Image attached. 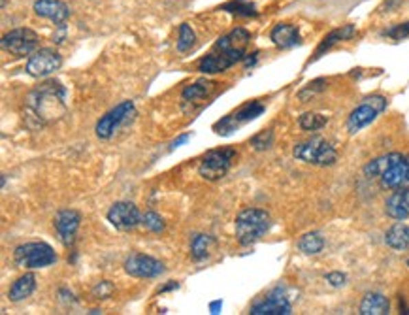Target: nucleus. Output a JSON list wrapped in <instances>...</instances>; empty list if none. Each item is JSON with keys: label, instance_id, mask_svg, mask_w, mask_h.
<instances>
[{"label": "nucleus", "instance_id": "obj_1", "mask_svg": "<svg viewBox=\"0 0 409 315\" xmlns=\"http://www.w3.org/2000/svg\"><path fill=\"white\" fill-rule=\"evenodd\" d=\"M272 227L270 213L258 210V208H247L243 212L238 213V217L234 221V230L240 246H253L258 240H263V236Z\"/></svg>", "mask_w": 409, "mask_h": 315}, {"label": "nucleus", "instance_id": "obj_2", "mask_svg": "<svg viewBox=\"0 0 409 315\" xmlns=\"http://www.w3.org/2000/svg\"><path fill=\"white\" fill-rule=\"evenodd\" d=\"M14 261L19 268L38 270V268H47L57 263V253L49 243L27 242L15 248Z\"/></svg>", "mask_w": 409, "mask_h": 315}, {"label": "nucleus", "instance_id": "obj_3", "mask_svg": "<svg viewBox=\"0 0 409 315\" xmlns=\"http://www.w3.org/2000/svg\"><path fill=\"white\" fill-rule=\"evenodd\" d=\"M292 157L296 161L315 164V166H330L338 161V151L327 140L311 138L296 144L292 149Z\"/></svg>", "mask_w": 409, "mask_h": 315}, {"label": "nucleus", "instance_id": "obj_4", "mask_svg": "<svg viewBox=\"0 0 409 315\" xmlns=\"http://www.w3.org/2000/svg\"><path fill=\"white\" fill-rule=\"evenodd\" d=\"M65 98H66V89L55 80H49L42 83L40 87L30 95V108L36 111L38 118H47L52 116L47 108H53L57 111V106L65 108Z\"/></svg>", "mask_w": 409, "mask_h": 315}, {"label": "nucleus", "instance_id": "obj_5", "mask_svg": "<svg viewBox=\"0 0 409 315\" xmlns=\"http://www.w3.org/2000/svg\"><path fill=\"white\" fill-rule=\"evenodd\" d=\"M236 151L230 147H223V149H213L202 157V161L198 164V174L204 177L206 182H217L221 177L228 174V170L232 166L234 159H236Z\"/></svg>", "mask_w": 409, "mask_h": 315}, {"label": "nucleus", "instance_id": "obj_6", "mask_svg": "<svg viewBox=\"0 0 409 315\" xmlns=\"http://www.w3.org/2000/svg\"><path fill=\"white\" fill-rule=\"evenodd\" d=\"M136 116V106L132 100H124V102L117 104L113 110H110L106 116L98 119L95 127L96 136L100 140H110L123 125H126L132 118Z\"/></svg>", "mask_w": 409, "mask_h": 315}, {"label": "nucleus", "instance_id": "obj_7", "mask_svg": "<svg viewBox=\"0 0 409 315\" xmlns=\"http://www.w3.org/2000/svg\"><path fill=\"white\" fill-rule=\"evenodd\" d=\"M387 108V98L385 96H368L364 102L357 106L355 110L351 111V116L347 118V131L351 134H357L364 127H368L370 123H373L379 113H383Z\"/></svg>", "mask_w": 409, "mask_h": 315}, {"label": "nucleus", "instance_id": "obj_8", "mask_svg": "<svg viewBox=\"0 0 409 315\" xmlns=\"http://www.w3.org/2000/svg\"><path fill=\"white\" fill-rule=\"evenodd\" d=\"M264 110H266V106L263 102H258V100H253V102H247L240 106L238 110L232 111V113H228L223 119H219L215 125H213V131L221 134V136H228V134H232L236 129H240L241 125H245L249 121H253L258 116H263Z\"/></svg>", "mask_w": 409, "mask_h": 315}, {"label": "nucleus", "instance_id": "obj_9", "mask_svg": "<svg viewBox=\"0 0 409 315\" xmlns=\"http://www.w3.org/2000/svg\"><path fill=\"white\" fill-rule=\"evenodd\" d=\"M40 44V36L32 29H15L10 30L8 34L2 36V50L12 53L14 57H25V55H32L38 50Z\"/></svg>", "mask_w": 409, "mask_h": 315}, {"label": "nucleus", "instance_id": "obj_10", "mask_svg": "<svg viewBox=\"0 0 409 315\" xmlns=\"http://www.w3.org/2000/svg\"><path fill=\"white\" fill-rule=\"evenodd\" d=\"M60 65H63V57L57 50L42 47L30 55L29 63H27V74L32 78H47L53 72H57Z\"/></svg>", "mask_w": 409, "mask_h": 315}, {"label": "nucleus", "instance_id": "obj_11", "mask_svg": "<svg viewBox=\"0 0 409 315\" xmlns=\"http://www.w3.org/2000/svg\"><path fill=\"white\" fill-rule=\"evenodd\" d=\"M124 272L132 276V278H159L162 276L166 268L161 261H157L155 257L144 255V253H132L131 257H126V261L123 263Z\"/></svg>", "mask_w": 409, "mask_h": 315}, {"label": "nucleus", "instance_id": "obj_12", "mask_svg": "<svg viewBox=\"0 0 409 315\" xmlns=\"http://www.w3.org/2000/svg\"><path fill=\"white\" fill-rule=\"evenodd\" d=\"M106 219L110 221L111 227H115L117 230H132L136 228L142 223V213L136 208L134 202H126V200H121V202H115L111 206L108 213H106Z\"/></svg>", "mask_w": 409, "mask_h": 315}, {"label": "nucleus", "instance_id": "obj_13", "mask_svg": "<svg viewBox=\"0 0 409 315\" xmlns=\"http://www.w3.org/2000/svg\"><path fill=\"white\" fill-rule=\"evenodd\" d=\"M249 40H251L249 30L238 27V29H234L232 32H228L227 36L219 38V40L215 42L213 52L225 53L230 59L240 63V61L245 59V47H247Z\"/></svg>", "mask_w": 409, "mask_h": 315}, {"label": "nucleus", "instance_id": "obj_14", "mask_svg": "<svg viewBox=\"0 0 409 315\" xmlns=\"http://www.w3.org/2000/svg\"><path fill=\"white\" fill-rule=\"evenodd\" d=\"M253 315H289L292 314V306L287 298L285 291L281 287H276L274 291L266 294V298L255 302L251 306Z\"/></svg>", "mask_w": 409, "mask_h": 315}, {"label": "nucleus", "instance_id": "obj_15", "mask_svg": "<svg viewBox=\"0 0 409 315\" xmlns=\"http://www.w3.org/2000/svg\"><path fill=\"white\" fill-rule=\"evenodd\" d=\"M81 225V215L76 210H60L53 219V227L57 230L58 240L66 248H72L76 242V232Z\"/></svg>", "mask_w": 409, "mask_h": 315}, {"label": "nucleus", "instance_id": "obj_16", "mask_svg": "<svg viewBox=\"0 0 409 315\" xmlns=\"http://www.w3.org/2000/svg\"><path fill=\"white\" fill-rule=\"evenodd\" d=\"M383 189H402L409 187V155H402L390 169L379 177Z\"/></svg>", "mask_w": 409, "mask_h": 315}, {"label": "nucleus", "instance_id": "obj_17", "mask_svg": "<svg viewBox=\"0 0 409 315\" xmlns=\"http://www.w3.org/2000/svg\"><path fill=\"white\" fill-rule=\"evenodd\" d=\"M34 14L44 19H49L55 25H63L70 17V8L66 6L63 0H36Z\"/></svg>", "mask_w": 409, "mask_h": 315}, {"label": "nucleus", "instance_id": "obj_18", "mask_svg": "<svg viewBox=\"0 0 409 315\" xmlns=\"http://www.w3.org/2000/svg\"><path fill=\"white\" fill-rule=\"evenodd\" d=\"M385 212L390 219L406 221L409 217V187L395 189L385 202Z\"/></svg>", "mask_w": 409, "mask_h": 315}, {"label": "nucleus", "instance_id": "obj_19", "mask_svg": "<svg viewBox=\"0 0 409 315\" xmlns=\"http://www.w3.org/2000/svg\"><path fill=\"white\" fill-rule=\"evenodd\" d=\"M270 40L274 42V45H278L279 50H289V47H294V45H298L302 42L298 27L291 25V23L276 25L270 32Z\"/></svg>", "mask_w": 409, "mask_h": 315}, {"label": "nucleus", "instance_id": "obj_20", "mask_svg": "<svg viewBox=\"0 0 409 315\" xmlns=\"http://www.w3.org/2000/svg\"><path fill=\"white\" fill-rule=\"evenodd\" d=\"M355 32H357L355 25H344V27H340V29H334L332 32H329L327 36L322 38V42L319 44V47L315 50L313 59H311V61L322 57L324 53L329 52V50H332V47H334L336 44H340V42L351 40V38L355 36Z\"/></svg>", "mask_w": 409, "mask_h": 315}, {"label": "nucleus", "instance_id": "obj_21", "mask_svg": "<svg viewBox=\"0 0 409 315\" xmlns=\"http://www.w3.org/2000/svg\"><path fill=\"white\" fill-rule=\"evenodd\" d=\"M234 65H236V61L230 59L228 55L213 52L210 55H206L204 59L198 63V70L202 74H219L228 70V68H232Z\"/></svg>", "mask_w": 409, "mask_h": 315}, {"label": "nucleus", "instance_id": "obj_22", "mask_svg": "<svg viewBox=\"0 0 409 315\" xmlns=\"http://www.w3.org/2000/svg\"><path fill=\"white\" fill-rule=\"evenodd\" d=\"M36 289V276L34 274H23L21 278H17L14 281V285L10 287L8 291V298L12 302H21L25 298H29L30 294L34 293Z\"/></svg>", "mask_w": 409, "mask_h": 315}, {"label": "nucleus", "instance_id": "obj_23", "mask_svg": "<svg viewBox=\"0 0 409 315\" xmlns=\"http://www.w3.org/2000/svg\"><path fill=\"white\" fill-rule=\"evenodd\" d=\"M385 243L390 250L395 251H408L409 250V227L402 221H398L396 225L388 228L385 235Z\"/></svg>", "mask_w": 409, "mask_h": 315}, {"label": "nucleus", "instance_id": "obj_24", "mask_svg": "<svg viewBox=\"0 0 409 315\" xmlns=\"http://www.w3.org/2000/svg\"><path fill=\"white\" fill-rule=\"evenodd\" d=\"M390 304L385 294L368 293L360 302V314L362 315H385L388 314Z\"/></svg>", "mask_w": 409, "mask_h": 315}, {"label": "nucleus", "instance_id": "obj_25", "mask_svg": "<svg viewBox=\"0 0 409 315\" xmlns=\"http://www.w3.org/2000/svg\"><path fill=\"white\" fill-rule=\"evenodd\" d=\"M215 81L210 80H198L197 83H192V85H187V87L181 91V100L183 102H198V100H202L208 95H212L213 89H215Z\"/></svg>", "mask_w": 409, "mask_h": 315}, {"label": "nucleus", "instance_id": "obj_26", "mask_svg": "<svg viewBox=\"0 0 409 315\" xmlns=\"http://www.w3.org/2000/svg\"><path fill=\"white\" fill-rule=\"evenodd\" d=\"M402 157V153H387V155H381L377 159H373L364 166V176L373 180V177H381L385 172H387L393 164H395L398 159Z\"/></svg>", "mask_w": 409, "mask_h": 315}, {"label": "nucleus", "instance_id": "obj_27", "mask_svg": "<svg viewBox=\"0 0 409 315\" xmlns=\"http://www.w3.org/2000/svg\"><path fill=\"white\" fill-rule=\"evenodd\" d=\"M298 250L304 255H319L324 250V238L319 232H307L300 238Z\"/></svg>", "mask_w": 409, "mask_h": 315}, {"label": "nucleus", "instance_id": "obj_28", "mask_svg": "<svg viewBox=\"0 0 409 315\" xmlns=\"http://www.w3.org/2000/svg\"><path fill=\"white\" fill-rule=\"evenodd\" d=\"M213 240L210 235H195L190 240V257L195 261H204L210 255V248L213 246Z\"/></svg>", "mask_w": 409, "mask_h": 315}, {"label": "nucleus", "instance_id": "obj_29", "mask_svg": "<svg viewBox=\"0 0 409 315\" xmlns=\"http://www.w3.org/2000/svg\"><path fill=\"white\" fill-rule=\"evenodd\" d=\"M221 10L236 15V17H256V14H258L255 4H253V2H247V0H230L227 4H223Z\"/></svg>", "mask_w": 409, "mask_h": 315}, {"label": "nucleus", "instance_id": "obj_30", "mask_svg": "<svg viewBox=\"0 0 409 315\" xmlns=\"http://www.w3.org/2000/svg\"><path fill=\"white\" fill-rule=\"evenodd\" d=\"M327 121L329 119L321 116V113H315V111H306V113H302L298 119L300 127L307 132H315V131H321L322 127L327 125Z\"/></svg>", "mask_w": 409, "mask_h": 315}, {"label": "nucleus", "instance_id": "obj_31", "mask_svg": "<svg viewBox=\"0 0 409 315\" xmlns=\"http://www.w3.org/2000/svg\"><path fill=\"white\" fill-rule=\"evenodd\" d=\"M329 87V81L324 80V78H319V80L311 81V83H307L306 87L298 91V100L300 102H309L311 98H315L317 95H321L324 89Z\"/></svg>", "mask_w": 409, "mask_h": 315}, {"label": "nucleus", "instance_id": "obj_32", "mask_svg": "<svg viewBox=\"0 0 409 315\" xmlns=\"http://www.w3.org/2000/svg\"><path fill=\"white\" fill-rule=\"evenodd\" d=\"M197 42V34H195V30L190 29V25L187 23H183L181 27H179V36H177V52L179 53H187L190 52V47L195 45Z\"/></svg>", "mask_w": 409, "mask_h": 315}, {"label": "nucleus", "instance_id": "obj_33", "mask_svg": "<svg viewBox=\"0 0 409 315\" xmlns=\"http://www.w3.org/2000/svg\"><path fill=\"white\" fill-rule=\"evenodd\" d=\"M249 144H251L253 149H256V151H266V149H270V147L274 146V131L268 129V131L258 132V134H255V136L251 138Z\"/></svg>", "mask_w": 409, "mask_h": 315}, {"label": "nucleus", "instance_id": "obj_34", "mask_svg": "<svg viewBox=\"0 0 409 315\" xmlns=\"http://www.w3.org/2000/svg\"><path fill=\"white\" fill-rule=\"evenodd\" d=\"M142 225L151 232H162L164 230V219L157 212L142 213Z\"/></svg>", "mask_w": 409, "mask_h": 315}, {"label": "nucleus", "instance_id": "obj_35", "mask_svg": "<svg viewBox=\"0 0 409 315\" xmlns=\"http://www.w3.org/2000/svg\"><path fill=\"white\" fill-rule=\"evenodd\" d=\"M113 291H115V287H113V283H111L110 279H100V281L93 287L91 293H93V298H96V301H106V298H110L111 294H113Z\"/></svg>", "mask_w": 409, "mask_h": 315}, {"label": "nucleus", "instance_id": "obj_36", "mask_svg": "<svg viewBox=\"0 0 409 315\" xmlns=\"http://www.w3.org/2000/svg\"><path fill=\"white\" fill-rule=\"evenodd\" d=\"M383 36L393 38V40H406L409 36V21L398 23L395 27H388L387 30H383Z\"/></svg>", "mask_w": 409, "mask_h": 315}, {"label": "nucleus", "instance_id": "obj_37", "mask_svg": "<svg viewBox=\"0 0 409 315\" xmlns=\"http://www.w3.org/2000/svg\"><path fill=\"white\" fill-rule=\"evenodd\" d=\"M324 279H327V283L332 287H344L345 283H347V276L342 274V272H330V274L324 276Z\"/></svg>", "mask_w": 409, "mask_h": 315}, {"label": "nucleus", "instance_id": "obj_38", "mask_svg": "<svg viewBox=\"0 0 409 315\" xmlns=\"http://www.w3.org/2000/svg\"><path fill=\"white\" fill-rule=\"evenodd\" d=\"M402 2L404 0H385L381 10H383V12H396L398 8L402 6Z\"/></svg>", "mask_w": 409, "mask_h": 315}, {"label": "nucleus", "instance_id": "obj_39", "mask_svg": "<svg viewBox=\"0 0 409 315\" xmlns=\"http://www.w3.org/2000/svg\"><path fill=\"white\" fill-rule=\"evenodd\" d=\"M256 59H258V52L249 53V55H245V59H243V66H245V68H249V66H255Z\"/></svg>", "mask_w": 409, "mask_h": 315}, {"label": "nucleus", "instance_id": "obj_40", "mask_svg": "<svg viewBox=\"0 0 409 315\" xmlns=\"http://www.w3.org/2000/svg\"><path fill=\"white\" fill-rule=\"evenodd\" d=\"M189 138H190V134H181L179 138H175L174 142H172V146H170V151H172V149H175V147H179L181 144H185V142H187Z\"/></svg>", "mask_w": 409, "mask_h": 315}, {"label": "nucleus", "instance_id": "obj_41", "mask_svg": "<svg viewBox=\"0 0 409 315\" xmlns=\"http://www.w3.org/2000/svg\"><path fill=\"white\" fill-rule=\"evenodd\" d=\"M175 289H179V283L177 281H170V283H166V285L159 289V293H168V291H175Z\"/></svg>", "mask_w": 409, "mask_h": 315}, {"label": "nucleus", "instance_id": "obj_42", "mask_svg": "<svg viewBox=\"0 0 409 315\" xmlns=\"http://www.w3.org/2000/svg\"><path fill=\"white\" fill-rule=\"evenodd\" d=\"M221 309H223V302H221V301H215V302H212V304H210V312H212L213 315L221 314Z\"/></svg>", "mask_w": 409, "mask_h": 315}, {"label": "nucleus", "instance_id": "obj_43", "mask_svg": "<svg viewBox=\"0 0 409 315\" xmlns=\"http://www.w3.org/2000/svg\"><path fill=\"white\" fill-rule=\"evenodd\" d=\"M408 266H409V261H408Z\"/></svg>", "mask_w": 409, "mask_h": 315}]
</instances>
